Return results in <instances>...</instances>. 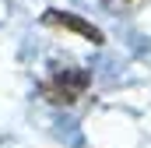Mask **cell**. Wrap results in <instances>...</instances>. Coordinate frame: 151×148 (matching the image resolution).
Masks as SVG:
<instances>
[{
    "label": "cell",
    "instance_id": "cell-3",
    "mask_svg": "<svg viewBox=\"0 0 151 148\" xmlns=\"http://www.w3.org/2000/svg\"><path fill=\"white\" fill-rule=\"evenodd\" d=\"M109 11H119V14H134V11H141L148 0H102Z\"/></svg>",
    "mask_w": 151,
    "mask_h": 148
},
{
    "label": "cell",
    "instance_id": "cell-1",
    "mask_svg": "<svg viewBox=\"0 0 151 148\" xmlns=\"http://www.w3.org/2000/svg\"><path fill=\"white\" fill-rule=\"evenodd\" d=\"M42 95L53 102V106H74L84 99V92L91 88V74L84 71V67H70V64H63V67H53V71L42 78Z\"/></svg>",
    "mask_w": 151,
    "mask_h": 148
},
{
    "label": "cell",
    "instance_id": "cell-2",
    "mask_svg": "<svg viewBox=\"0 0 151 148\" xmlns=\"http://www.w3.org/2000/svg\"><path fill=\"white\" fill-rule=\"evenodd\" d=\"M42 21H46V25H53V28H67V32H77V36L91 39L95 46H102V42H106L102 28H95L91 21H84V18H77V14H67V11H46V14H42Z\"/></svg>",
    "mask_w": 151,
    "mask_h": 148
}]
</instances>
